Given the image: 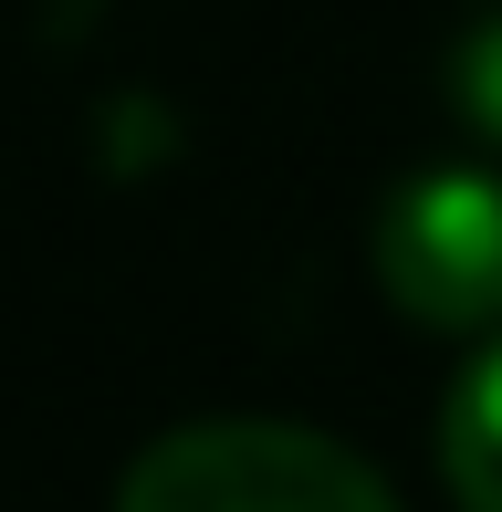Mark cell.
<instances>
[{
	"label": "cell",
	"instance_id": "2",
	"mask_svg": "<svg viewBox=\"0 0 502 512\" xmlns=\"http://www.w3.org/2000/svg\"><path fill=\"white\" fill-rule=\"evenodd\" d=\"M377 293L429 335H492L502 324V178L419 168L377 209Z\"/></svg>",
	"mask_w": 502,
	"mask_h": 512
},
{
	"label": "cell",
	"instance_id": "3",
	"mask_svg": "<svg viewBox=\"0 0 502 512\" xmlns=\"http://www.w3.org/2000/svg\"><path fill=\"white\" fill-rule=\"evenodd\" d=\"M440 471L461 512H502V345H482L440 398Z\"/></svg>",
	"mask_w": 502,
	"mask_h": 512
},
{
	"label": "cell",
	"instance_id": "1",
	"mask_svg": "<svg viewBox=\"0 0 502 512\" xmlns=\"http://www.w3.org/2000/svg\"><path fill=\"white\" fill-rule=\"evenodd\" d=\"M116 512H398V492L325 429L293 418H189L147 439L116 481Z\"/></svg>",
	"mask_w": 502,
	"mask_h": 512
},
{
	"label": "cell",
	"instance_id": "4",
	"mask_svg": "<svg viewBox=\"0 0 502 512\" xmlns=\"http://www.w3.org/2000/svg\"><path fill=\"white\" fill-rule=\"evenodd\" d=\"M450 105L502 147V11H482V21L461 32V53H450Z\"/></svg>",
	"mask_w": 502,
	"mask_h": 512
}]
</instances>
